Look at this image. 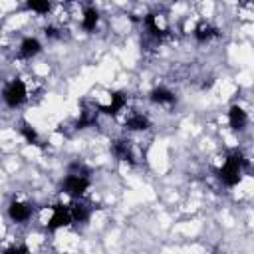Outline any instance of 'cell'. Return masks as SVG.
Masks as SVG:
<instances>
[{
	"mask_svg": "<svg viewBox=\"0 0 254 254\" xmlns=\"http://www.w3.org/2000/svg\"><path fill=\"white\" fill-rule=\"evenodd\" d=\"M26 6H28V10H32L34 14H48L50 12V8H52V0H28L26 2Z\"/></svg>",
	"mask_w": 254,
	"mask_h": 254,
	"instance_id": "obj_11",
	"label": "cell"
},
{
	"mask_svg": "<svg viewBox=\"0 0 254 254\" xmlns=\"http://www.w3.org/2000/svg\"><path fill=\"white\" fill-rule=\"evenodd\" d=\"M244 169H246V159L242 157V153L234 151V153H230V155L222 161V165H220V169H218V179H220V183L226 185V187H236V185L242 181Z\"/></svg>",
	"mask_w": 254,
	"mask_h": 254,
	"instance_id": "obj_1",
	"label": "cell"
},
{
	"mask_svg": "<svg viewBox=\"0 0 254 254\" xmlns=\"http://www.w3.org/2000/svg\"><path fill=\"white\" fill-rule=\"evenodd\" d=\"M8 216L16 224H24L34 216V206L24 200H12L8 204Z\"/></svg>",
	"mask_w": 254,
	"mask_h": 254,
	"instance_id": "obj_4",
	"label": "cell"
},
{
	"mask_svg": "<svg viewBox=\"0 0 254 254\" xmlns=\"http://www.w3.org/2000/svg\"><path fill=\"white\" fill-rule=\"evenodd\" d=\"M151 127V119L143 113V111H133L129 113V117L125 119V129L133 131V133H143Z\"/></svg>",
	"mask_w": 254,
	"mask_h": 254,
	"instance_id": "obj_5",
	"label": "cell"
},
{
	"mask_svg": "<svg viewBox=\"0 0 254 254\" xmlns=\"http://www.w3.org/2000/svg\"><path fill=\"white\" fill-rule=\"evenodd\" d=\"M40 52H42V42H40L38 38H34V36L24 38V40L20 42V46H18V56L24 58V60H32V58H36Z\"/></svg>",
	"mask_w": 254,
	"mask_h": 254,
	"instance_id": "obj_6",
	"label": "cell"
},
{
	"mask_svg": "<svg viewBox=\"0 0 254 254\" xmlns=\"http://www.w3.org/2000/svg\"><path fill=\"white\" fill-rule=\"evenodd\" d=\"M228 123H230V127L234 131H242L248 125V113L240 105H232L228 109Z\"/></svg>",
	"mask_w": 254,
	"mask_h": 254,
	"instance_id": "obj_7",
	"label": "cell"
},
{
	"mask_svg": "<svg viewBox=\"0 0 254 254\" xmlns=\"http://www.w3.org/2000/svg\"><path fill=\"white\" fill-rule=\"evenodd\" d=\"M97 24H99V12L95 8H91V6L85 8L83 10V16H81V28L85 32H95Z\"/></svg>",
	"mask_w": 254,
	"mask_h": 254,
	"instance_id": "obj_10",
	"label": "cell"
},
{
	"mask_svg": "<svg viewBox=\"0 0 254 254\" xmlns=\"http://www.w3.org/2000/svg\"><path fill=\"white\" fill-rule=\"evenodd\" d=\"M194 38H196V42H200V44H204V42H210L216 34H218V30L210 24V22H206V20H202V22H198L196 24V28H194Z\"/></svg>",
	"mask_w": 254,
	"mask_h": 254,
	"instance_id": "obj_9",
	"label": "cell"
},
{
	"mask_svg": "<svg viewBox=\"0 0 254 254\" xmlns=\"http://www.w3.org/2000/svg\"><path fill=\"white\" fill-rule=\"evenodd\" d=\"M149 99H151L153 103H157V105H173V103L177 101L175 93H173L169 87H165V85H159V87L151 89Z\"/></svg>",
	"mask_w": 254,
	"mask_h": 254,
	"instance_id": "obj_8",
	"label": "cell"
},
{
	"mask_svg": "<svg viewBox=\"0 0 254 254\" xmlns=\"http://www.w3.org/2000/svg\"><path fill=\"white\" fill-rule=\"evenodd\" d=\"M2 99H4V103H6L10 109L22 107V105L30 99V89H28L26 81L20 79V77L8 81L6 87L2 89Z\"/></svg>",
	"mask_w": 254,
	"mask_h": 254,
	"instance_id": "obj_2",
	"label": "cell"
},
{
	"mask_svg": "<svg viewBox=\"0 0 254 254\" xmlns=\"http://www.w3.org/2000/svg\"><path fill=\"white\" fill-rule=\"evenodd\" d=\"M69 224H73V222H71V214H69V206L67 204L50 206V216H48V222H46L48 230H60V228H65Z\"/></svg>",
	"mask_w": 254,
	"mask_h": 254,
	"instance_id": "obj_3",
	"label": "cell"
}]
</instances>
